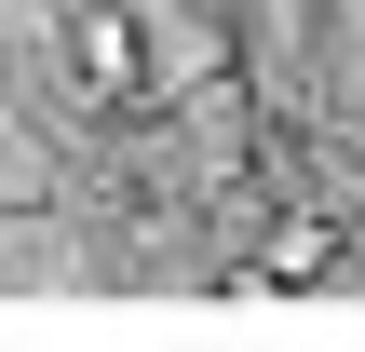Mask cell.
Wrapping results in <instances>:
<instances>
[{
    "mask_svg": "<svg viewBox=\"0 0 365 352\" xmlns=\"http://www.w3.org/2000/svg\"><path fill=\"white\" fill-rule=\"evenodd\" d=\"M68 68H81L95 109H135V81H149V27H135L122 0H81V14H68Z\"/></svg>",
    "mask_w": 365,
    "mask_h": 352,
    "instance_id": "1",
    "label": "cell"
}]
</instances>
